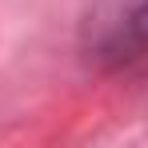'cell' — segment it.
<instances>
[{"mask_svg": "<svg viewBox=\"0 0 148 148\" xmlns=\"http://www.w3.org/2000/svg\"><path fill=\"white\" fill-rule=\"evenodd\" d=\"M80 48L96 64H124L148 52V0H84Z\"/></svg>", "mask_w": 148, "mask_h": 148, "instance_id": "cell-1", "label": "cell"}]
</instances>
